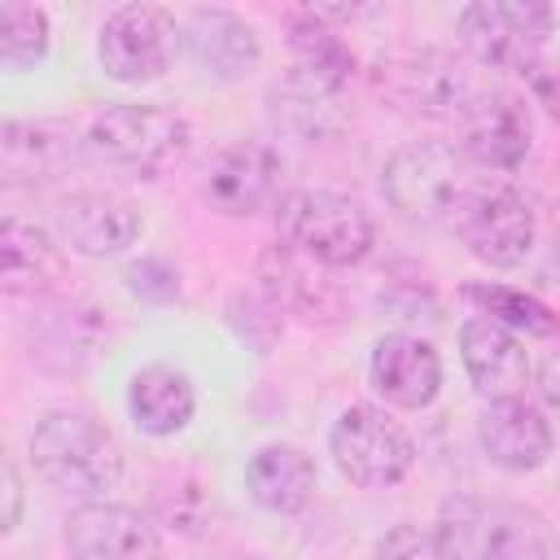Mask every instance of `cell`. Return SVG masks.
<instances>
[{
  "mask_svg": "<svg viewBox=\"0 0 560 560\" xmlns=\"http://www.w3.org/2000/svg\"><path fill=\"white\" fill-rule=\"evenodd\" d=\"M22 516V477L9 464V455L0 451V534H9Z\"/></svg>",
  "mask_w": 560,
  "mask_h": 560,
  "instance_id": "obj_27",
  "label": "cell"
},
{
  "mask_svg": "<svg viewBox=\"0 0 560 560\" xmlns=\"http://www.w3.org/2000/svg\"><path fill=\"white\" fill-rule=\"evenodd\" d=\"M459 232L472 258L490 267H516L534 249V210L512 184H477L459 210Z\"/></svg>",
  "mask_w": 560,
  "mask_h": 560,
  "instance_id": "obj_9",
  "label": "cell"
},
{
  "mask_svg": "<svg viewBox=\"0 0 560 560\" xmlns=\"http://www.w3.org/2000/svg\"><path fill=\"white\" fill-rule=\"evenodd\" d=\"M48 52V13L39 4H0V61L35 66Z\"/></svg>",
  "mask_w": 560,
  "mask_h": 560,
  "instance_id": "obj_24",
  "label": "cell"
},
{
  "mask_svg": "<svg viewBox=\"0 0 560 560\" xmlns=\"http://www.w3.org/2000/svg\"><path fill=\"white\" fill-rule=\"evenodd\" d=\"M472 188L477 184L468 175V158L442 140H411L381 171L385 201L411 223H442L459 214Z\"/></svg>",
  "mask_w": 560,
  "mask_h": 560,
  "instance_id": "obj_2",
  "label": "cell"
},
{
  "mask_svg": "<svg viewBox=\"0 0 560 560\" xmlns=\"http://www.w3.org/2000/svg\"><path fill=\"white\" fill-rule=\"evenodd\" d=\"M332 101L337 92L302 79V74H289L280 88H271V114L276 122L302 131V136H319L328 131V114H332Z\"/></svg>",
  "mask_w": 560,
  "mask_h": 560,
  "instance_id": "obj_23",
  "label": "cell"
},
{
  "mask_svg": "<svg viewBox=\"0 0 560 560\" xmlns=\"http://www.w3.org/2000/svg\"><path fill=\"white\" fill-rule=\"evenodd\" d=\"M192 407H197V394H192L184 372H175L166 363H153V368L136 372V381H131V420L144 433H153V438L179 433L192 420Z\"/></svg>",
  "mask_w": 560,
  "mask_h": 560,
  "instance_id": "obj_22",
  "label": "cell"
},
{
  "mask_svg": "<svg viewBox=\"0 0 560 560\" xmlns=\"http://www.w3.org/2000/svg\"><path fill=\"white\" fill-rule=\"evenodd\" d=\"M376 560H455V551L442 542L438 529L394 525V529L376 542Z\"/></svg>",
  "mask_w": 560,
  "mask_h": 560,
  "instance_id": "obj_26",
  "label": "cell"
},
{
  "mask_svg": "<svg viewBox=\"0 0 560 560\" xmlns=\"http://www.w3.org/2000/svg\"><path fill=\"white\" fill-rule=\"evenodd\" d=\"M245 486L267 512H298L315 494V464L302 446L276 442L254 451V459L245 464Z\"/></svg>",
  "mask_w": 560,
  "mask_h": 560,
  "instance_id": "obj_20",
  "label": "cell"
},
{
  "mask_svg": "<svg viewBox=\"0 0 560 560\" xmlns=\"http://www.w3.org/2000/svg\"><path fill=\"white\" fill-rule=\"evenodd\" d=\"M184 39H188L192 61H197L210 79H223V83L245 79V74L258 66V57H262L258 31H254L245 18L228 13V9H197V13L188 18Z\"/></svg>",
  "mask_w": 560,
  "mask_h": 560,
  "instance_id": "obj_17",
  "label": "cell"
},
{
  "mask_svg": "<svg viewBox=\"0 0 560 560\" xmlns=\"http://www.w3.org/2000/svg\"><path fill=\"white\" fill-rule=\"evenodd\" d=\"M179 44V26L158 4H122L101 26V66L118 83H149L158 79Z\"/></svg>",
  "mask_w": 560,
  "mask_h": 560,
  "instance_id": "obj_8",
  "label": "cell"
},
{
  "mask_svg": "<svg viewBox=\"0 0 560 560\" xmlns=\"http://www.w3.org/2000/svg\"><path fill=\"white\" fill-rule=\"evenodd\" d=\"M468 298L481 306V311H490L486 319H494V324H512V328H525V332H538V337H547L551 328H556V315H551V306H542L538 298H529V293H521V289H503V284H472L468 289Z\"/></svg>",
  "mask_w": 560,
  "mask_h": 560,
  "instance_id": "obj_25",
  "label": "cell"
},
{
  "mask_svg": "<svg viewBox=\"0 0 560 560\" xmlns=\"http://www.w3.org/2000/svg\"><path fill=\"white\" fill-rule=\"evenodd\" d=\"M455 560H542L547 534L538 512L486 499H455L438 525Z\"/></svg>",
  "mask_w": 560,
  "mask_h": 560,
  "instance_id": "obj_5",
  "label": "cell"
},
{
  "mask_svg": "<svg viewBox=\"0 0 560 560\" xmlns=\"http://www.w3.org/2000/svg\"><path fill=\"white\" fill-rule=\"evenodd\" d=\"M61 276H66V254L39 223L26 219L0 223V293L44 298L61 284Z\"/></svg>",
  "mask_w": 560,
  "mask_h": 560,
  "instance_id": "obj_16",
  "label": "cell"
},
{
  "mask_svg": "<svg viewBox=\"0 0 560 560\" xmlns=\"http://www.w3.org/2000/svg\"><path fill=\"white\" fill-rule=\"evenodd\" d=\"M398 96L433 118H459L481 92L451 52H420L398 70Z\"/></svg>",
  "mask_w": 560,
  "mask_h": 560,
  "instance_id": "obj_19",
  "label": "cell"
},
{
  "mask_svg": "<svg viewBox=\"0 0 560 560\" xmlns=\"http://www.w3.org/2000/svg\"><path fill=\"white\" fill-rule=\"evenodd\" d=\"M328 451H332L337 468L363 490L398 486L416 464L411 433L389 411L368 407V402L341 411V420L328 433Z\"/></svg>",
  "mask_w": 560,
  "mask_h": 560,
  "instance_id": "obj_6",
  "label": "cell"
},
{
  "mask_svg": "<svg viewBox=\"0 0 560 560\" xmlns=\"http://www.w3.org/2000/svg\"><path fill=\"white\" fill-rule=\"evenodd\" d=\"M276 223H280V236L324 262V267H354L368 258L372 249V219L368 210L346 197V192H332V188H302V192H289L276 210Z\"/></svg>",
  "mask_w": 560,
  "mask_h": 560,
  "instance_id": "obj_4",
  "label": "cell"
},
{
  "mask_svg": "<svg viewBox=\"0 0 560 560\" xmlns=\"http://www.w3.org/2000/svg\"><path fill=\"white\" fill-rule=\"evenodd\" d=\"M57 228L70 249L88 258H109L136 245L140 236V210L118 192H74L57 210Z\"/></svg>",
  "mask_w": 560,
  "mask_h": 560,
  "instance_id": "obj_14",
  "label": "cell"
},
{
  "mask_svg": "<svg viewBox=\"0 0 560 560\" xmlns=\"http://www.w3.org/2000/svg\"><path fill=\"white\" fill-rule=\"evenodd\" d=\"M88 144L109 162L140 179H158L162 171L179 166L192 144V127L162 105H109L92 118Z\"/></svg>",
  "mask_w": 560,
  "mask_h": 560,
  "instance_id": "obj_3",
  "label": "cell"
},
{
  "mask_svg": "<svg viewBox=\"0 0 560 560\" xmlns=\"http://www.w3.org/2000/svg\"><path fill=\"white\" fill-rule=\"evenodd\" d=\"M201 192L219 214H254L280 192V153L262 140H236L210 158Z\"/></svg>",
  "mask_w": 560,
  "mask_h": 560,
  "instance_id": "obj_10",
  "label": "cell"
},
{
  "mask_svg": "<svg viewBox=\"0 0 560 560\" xmlns=\"http://www.w3.org/2000/svg\"><path fill=\"white\" fill-rule=\"evenodd\" d=\"M35 472L70 494V499H101L122 477L118 438L83 411H48L31 433Z\"/></svg>",
  "mask_w": 560,
  "mask_h": 560,
  "instance_id": "obj_1",
  "label": "cell"
},
{
  "mask_svg": "<svg viewBox=\"0 0 560 560\" xmlns=\"http://www.w3.org/2000/svg\"><path fill=\"white\" fill-rule=\"evenodd\" d=\"M481 451L490 455V464L508 468V472H534L547 464L551 455V424L538 407H529L525 398L512 402H494L481 416Z\"/></svg>",
  "mask_w": 560,
  "mask_h": 560,
  "instance_id": "obj_18",
  "label": "cell"
},
{
  "mask_svg": "<svg viewBox=\"0 0 560 560\" xmlns=\"http://www.w3.org/2000/svg\"><path fill=\"white\" fill-rule=\"evenodd\" d=\"M459 153L477 166H494V171H512L525 162L529 144H534V118L525 109V101L508 96V92H481L464 114H459Z\"/></svg>",
  "mask_w": 560,
  "mask_h": 560,
  "instance_id": "obj_12",
  "label": "cell"
},
{
  "mask_svg": "<svg viewBox=\"0 0 560 560\" xmlns=\"http://www.w3.org/2000/svg\"><path fill=\"white\" fill-rule=\"evenodd\" d=\"M459 354H464V368H468L472 385L486 398H494V402L525 398V389L534 381V363H529L525 341L512 328H503L486 315H472L459 328Z\"/></svg>",
  "mask_w": 560,
  "mask_h": 560,
  "instance_id": "obj_13",
  "label": "cell"
},
{
  "mask_svg": "<svg viewBox=\"0 0 560 560\" xmlns=\"http://www.w3.org/2000/svg\"><path fill=\"white\" fill-rule=\"evenodd\" d=\"M372 385L394 407H429L442 389V359L424 337L389 332L372 350Z\"/></svg>",
  "mask_w": 560,
  "mask_h": 560,
  "instance_id": "obj_15",
  "label": "cell"
},
{
  "mask_svg": "<svg viewBox=\"0 0 560 560\" xmlns=\"http://www.w3.org/2000/svg\"><path fill=\"white\" fill-rule=\"evenodd\" d=\"M464 48L494 70H529L551 35V4H468L459 13Z\"/></svg>",
  "mask_w": 560,
  "mask_h": 560,
  "instance_id": "obj_7",
  "label": "cell"
},
{
  "mask_svg": "<svg viewBox=\"0 0 560 560\" xmlns=\"http://www.w3.org/2000/svg\"><path fill=\"white\" fill-rule=\"evenodd\" d=\"M70 560H162V538L149 516L122 503H83L66 521Z\"/></svg>",
  "mask_w": 560,
  "mask_h": 560,
  "instance_id": "obj_11",
  "label": "cell"
},
{
  "mask_svg": "<svg viewBox=\"0 0 560 560\" xmlns=\"http://www.w3.org/2000/svg\"><path fill=\"white\" fill-rule=\"evenodd\" d=\"M289 48H293V74H302V79H311V83H319L328 92H341L350 83V74H354V48L315 9L293 18Z\"/></svg>",
  "mask_w": 560,
  "mask_h": 560,
  "instance_id": "obj_21",
  "label": "cell"
}]
</instances>
